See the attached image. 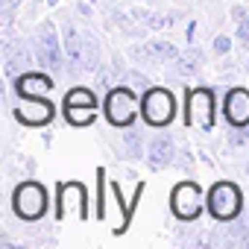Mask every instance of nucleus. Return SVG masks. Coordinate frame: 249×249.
Returning <instances> with one entry per match:
<instances>
[{
	"instance_id": "obj_26",
	"label": "nucleus",
	"mask_w": 249,
	"mask_h": 249,
	"mask_svg": "<svg viewBox=\"0 0 249 249\" xmlns=\"http://www.w3.org/2000/svg\"><path fill=\"white\" fill-rule=\"evenodd\" d=\"M185 53H188V56H191V59H196V62H199V65H202V62H205V53H202V50H196V47H191V44H188V50H185Z\"/></svg>"
},
{
	"instance_id": "obj_5",
	"label": "nucleus",
	"mask_w": 249,
	"mask_h": 249,
	"mask_svg": "<svg viewBox=\"0 0 249 249\" xmlns=\"http://www.w3.org/2000/svg\"><path fill=\"white\" fill-rule=\"evenodd\" d=\"M62 50H65V44H62V38L56 33V24L53 21H41L38 33H36V62L56 76V73L68 71V56Z\"/></svg>"
},
{
	"instance_id": "obj_18",
	"label": "nucleus",
	"mask_w": 249,
	"mask_h": 249,
	"mask_svg": "<svg viewBox=\"0 0 249 249\" xmlns=\"http://www.w3.org/2000/svg\"><path fill=\"white\" fill-rule=\"evenodd\" d=\"M182 15H185V12H167V15H161V12H147L144 24H147L150 30H167V27H173L176 21H182Z\"/></svg>"
},
{
	"instance_id": "obj_11",
	"label": "nucleus",
	"mask_w": 249,
	"mask_h": 249,
	"mask_svg": "<svg viewBox=\"0 0 249 249\" xmlns=\"http://www.w3.org/2000/svg\"><path fill=\"white\" fill-rule=\"evenodd\" d=\"M12 88L18 97H44L56 88V79L47 71H24L21 76L12 79Z\"/></svg>"
},
{
	"instance_id": "obj_23",
	"label": "nucleus",
	"mask_w": 249,
	"mask_h": 249,
	"mask_svg": "<svg viewBox=\"0 0 249 249\" xmlns=\"http://www.w3.org/2000/svg\"><path fill=\"white\" fill-rule=\"evenodd\" d=\"M97 182H100V191H97V217L103 220V214H106V202H103V185H106V170H103V167L97 170Z\"/></svg>"
},
{
	"instance_id": "obj_12",
	"label": "nucleus",
	"mask_w": 249,
	"mask_h": 249,
	"mask_svg": "<svg viewBox=\"0 0 249 249\" xmlns=\"http://www.w3.org/2000/svg\"><path fill=\"white\" fill-rule=\"evenodd\" d=\"M62 44H65V56H68V73H79V71H85V65H82V56H85V36L68 21V24H62Z\"/></svg>"
},
{
	"instance_id": "obj_15",
	"label": "nucleus",
	"mask_w": 249,
	"mask_h": 249,
	"mask_svg": "<svg viewBox=\"0 0 249 249\" xmlns=\"http://www.w3.org/2000/svg\"><path fill=\"white\" fill-rule=\"evenodd\" d=\"M85 36V56H82V65H85V73H97L100 71V41L94 33H82Z\"/></svg>"
},
{
	"instance_id": "obj_7",
	"label": "nucleus",
	"mask_w": 249,
	"mask_h": 249,
	"mask_svg": "<svg viewBox=\"0 0 249 249\" xmlns=\"http://www.w3.org/2000/svg\"><path fill=\"white\" fill-rule=\"evenodd\" d=\"M205 208V199H202V191L196 182H179L173 191H170V211L176 220L182 223H194Z\"/></svg>"
},
{
	"instance_id": "obj_28",
	"label": "nucleus",
	"mask_w": 249,
	"mask_h": 249,
	"mask_svg": "<svg viewBox=\"0 0 249 249\" xmlns=\"http://www.w3.org/2000/svg\"><path fill=\"white\" fill-rule=\"evenodd\" d=\"M194 30H196V24H188V44H194Z\"/></svg>"
},
{
	"instance_id": "obj_6",
	"label": "nucleus",
	"mask_w": 249,
	"mask_h": 249,
	"mask_svg": "<svg viewBox=\"0 0 249 249\" xmlns=\"http://www.w3.org/2000/svg\"><path fill=\"white\" fill-rule=\"evenodd\" d=\"M141 117H144L147 126H153V129L170 126L173 117H176V97H173V91L159 88V85L147 88L141 94Z\"/></svg>"
},
{
	"instance_id": "obj_21",
	"label": "nucleus",
	"mask_w": 249,
	"mask_h": 249,
	"mask_svg": "<svg viewBox=\"0 0 249 249\" xmlns=\"http://www.w3.org/2000/svg\"><path fill=\"white\" fill-rule=\"evenodd\" d=\"M123 144H126V153L129 159H141V135L129 126L126 132H123Z\"/></svg>"
},
{
	"instance_id": "obj_10",
	"label": "nucleus",
	"mask_w": 249,
	"mask_h": 249,
	"mask_svg": "<svg viewBox=\"0 0 249 249\" xmlns=\"http://www.w3.org/2000/svg\"><path fill=\"white\" fill-rule=\"evenodd\" d=\"M223 114L229 120V126H249V88L234 85L223 97Z\"/></svg>"
},
{
	"instance_id": "obj_19",
	"label": "nucleus",
	"mask_w": 249,
	"mask_h": 249,
	"mask_svg": "<svg viewBox=\"0 0 249 249\" xmlns=\"http://www.w3.org/2000/svg\"><path fill=\"white\" fill-rule=\"evenodd\" d=\"M173 65H176V71H179L182 76H196L199 68H202V65H199L196 59H191L188 53H179V59H173Z\"/></svg>"
},
{
	"instance_id": "obj_16",
	"label": "nucleus",
	"mask_w": 249,
	"mask_h": 249,
	"mask_svg": "<svg viewBox=\"0 0 249 249\" xmlns=\"http://www.w3.org/2000/svg\"><path fill=\"white\" fill-rule=\"evenodd\" d=\"M147 47H150V56H153V62H173V59H179V50H176L170 41L153 38V41H147Z\"/></svg>"
},
{
	"instance_id": "obj_17",
	"label": "nucleus",
	"mask_w": 249,
	"mask_h": 249,
	"mask_svg": "<svg viewBox=\"0 0 249 249\" xmlns=\"http://www.w3.org/2000/svg\"><path fill=\"white\" fill-rule=\"evenodd\" d=\"M62 106H97V94L91 88H85V85H76V88H71L65 94Z\"/></svg>"
},
{
	"instance_id": "obj_25",
	"label": "nucleus",
	"mask_w": 249,
	"mask_h": 249,
	"mask_svg": "<svg viewBox=\"0 0 249 249\" xmlns=\"http://www.w3.org/2000/svg\"><path fill=\"white\" fill-rule=\"evenodd\" d=\"M231 21H234V27H237V24H246V21H249L246 6H231Z\"/></svg>"
},
{
	"instance_id": "obj_22",
	"label": "nucleus",
	"mask_w": 249,
	"mask_h": 249,
	"mask_svg": "<svg viewBox=\"0 0 249 249\" xmlns=\"http://www.w3.org/2000/svg\"><path fill=\"white\" fill-rule=\"evenodd\" d=\"M211 50H214V56H229V50H231V38H229V36H217V38L211 41Z\"/></svg>"
},
{
	"instance_id": "obj_29",
	"label": "nucleus",
	"mask_w": 249,
	"mask_h": 249,
	"mask_svg": "<svg viewBox=\"0 0 249 249\" xmlns=\"http://www.w3.org/2000/svg\"><path fill=\"white\" fill-rule=\"evenodd\" d=\"M56 3H59V0H47V6H50V9H53V6H56Z\"/></svg>"
},
{
	"instance_id": "obj_3",
	"label": "nucleus",
	"mask_w": 249,
	"mask_h": 249,
	"mask_svg": "<svg viewBox=\"0 0 249 249\" xmlns=\"http://www.w3.org/2000/svg\"><path fill=\"white\" fill-rule=\"evenodd\" d=\"M12 211L18 214V220L24 223H36L50 211V194L41 182L36 179H24L15 191H12Z\"/></svg>"
},
{
	"instance_id": "obj_1",
	"label": "nucleus",
	"mask_w": 249,
	"mask_h": 249,
	"mask_svg": "<svg viewBox=\"0 0 249 249\" xmlns=\"http://www.w3.org/2000/svg\"><path fill=\"white\" fill-rule=\"evenodd\" d=\"M141 91H135L132 85L126 82H117L114 88L106 91V100H103V111H106V120L117 129H129L132 123L138 120L141 114Z\"/></svg>"
},
{
	"instance_id": "obj_9",
	"label": "nucleus",
	"mask_w": 249,
	"mask_h": 249,
	"mask_svg": "<svg viewBox=\"0 0 249 249\" xmlns=\"http://www.w3.org/2000/svg\"><path fill=\"white\" fill-rule=\"evenodd\" d=\"M56 202H59V205H56V217H59V220L68 217V214H73V217H79V220L88 217V191H85L82 182H62Z\"/></svg>"
},
{
	"instance_id": "obj_13",
	"label": "nucleus",
	"mask_w": 249,
	"mask_h": 249,
	"mask_svg": "<svg viewBox=\"0 0 249 249\" xmlns=\"http://www.w3.org/2000/svg\"><path fill=\"white\" fill-rule=\"evenodd\" d=\"M173 156H176V147H173V138H170V135H156V138L150 141V150H147L150 167L161 170V167L173 164Z\"/></svg>"
},
{
	"instance_id": "obj_24",
	"label": "nucleus",
	"mask_w": 249,
	"mask_h": 249,
	"mask_svg": "<svg viewBox=\"0 0 249 249\" xmlns=\"http://www.w3.org/2000/svg\"><path fill=\"white\" fill-rule=\"evenodd\" d=\"M234 38H237V44H240L243 50H249V21L234 27Z\"/></svg>"
},
{
	"instance_id": "obj_30",
	"label": "nucleus",
	"mask_w": 249,
	"mask_h": 249,
	"mask_svg": "<svg viewBox=\"0 0 249 249\" xmlns=\"http://www.w3.org/2000/svg\"><path fill=\"white\" fill-rule=\"evenodd\" d=\"M246 176H249V161H246Z\"/></svg>"
},
{
	"instance_id": "obj_20",
	"label": "nucleus",
	"mask_w": 249,
	"mask_h": 249,
	"mask_svg": "<svg viewBox=\"0 0 249 249\" xmlns=\"http://www.w3.org/2000/svg\"><path fill=\"white\" fill-rule=\"evenodd\" d=\"M120 82H126V85H132L135 91H147V88H153V82L144 76V73H135V71H123V76H120Z\"/></svg>"
},
{
	"instance_id": "obj_4",
	"label": "nucleus",
	"mask_w": 249,
	"mask_h": 249,
	"mask_svg": "<svg viewBox=\"0 0 249 249\" xmlns=\"http://www.w3.org/2000/svg\"><path fill=\"white\" fill-rule=\"evenodd\" d=\"M205 208L217 223H234L240 217V208H243V194H240V188L234 182L220 179V182H214L208 188Z\"/></svg>"
},
{
	"instance_id": "obj_14",
	"label": "nucleus",
	"mask_w": 249,
	"mask_h": 249,
	"mask_svg": "<svg viewBox=\"0 0 249 249\" xmlns=\"http://www.w3.org/2000/svg\"><path fill=\"white\" fill-rule=\"evenodd\" d=\"M65 111V120L71 123V126H91V123L97 120V106H62Z\"/></svg>"
},
{
	"instance_id": "obj_27",
	"label": "nucleus",
	"mask_w": 249,
	"mask_h": 249,
	"mask_svg": "<svg viewBox=\"0 0 249 249\" xmlns=\"http://www.w3.org/2000/svg\"><path fill=\"white\" fill-rule=\"evenodd\" d=\"M76 12H79L82 18H91V12H94V9H91L88 3H79V6H76Z\"/></svg>"
},
{
	"instance_id": "obj_2",
	"label": "nucleus",
	"mask_w": 249,
	"mask_h": 249,
	"mask_svg": "<svg viewBox=\"0 0 249 249\" xmlns=\"http://www.w3.org/2000/svg\"><path fill=\"white\" fill-rule=\"evenodd\" d=\"M185 126L211 132L217 126V97L208 85H194L185 91Z\"/></svg>"
},
{
	"instance_id": "obj_31",
	"label": "nucleus",
	"mask_w": 249,
	"mask_h": 249,
	"mask_svg": "<svg viewBox=\"0 0 249 249\" xmlns=\"http://www.w3.org/2000/svg\"><path fill=\"white\" fill-rule=\"evenodd\" d=\"M246 147H249V144H246Z\"/></svg>"
},
{
	"instance_id": "obj_8",
	"label": "nucleus",
	"mask_w": 249,
	"mask_h": 249,
	"mask_svg": "<svg viewBox=\"0 0 249 249\" xmlns=\"http://www.w3.org/2000/svg\"><path fill=\"white\" fill-rule=\"evenodd\" d=\"M15 120L24 123V126H47V123L56 117V106L47 97H21V103L12 108Z\"/></svg>"
}]
</instances>
